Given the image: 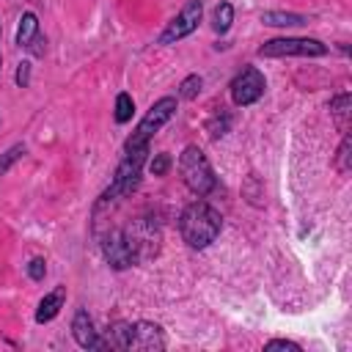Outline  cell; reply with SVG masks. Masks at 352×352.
I'll return each instance as SVG.
<instances>
[{
	"label": "cell",
	"mask_w": 352,
	"mask_h": 352,
	"mask_svg": "<svg viewBox=\"0 0 352 352\" xmlns=\"http://www.w3.org/2000/svg\"><path fill=\"white\" fill-rule=\"evenodd\" d=\"M261 22L270 25V28H294V25H305L308 16L294 14V11H264Z\"/></svg>",
	"instance_id": "obj_15"
},
{
	"label": "cell",
	"mask_w": 352,
	"mask_h": 352,
	"mask_svg": "<svg viewBox=\"0 0 352 352\" xmlns=\"http://www.w3.org/2000/svg\"><path fill=\"white\" fill-rule=\"evenodd\" d=\"M179 173H182L184 187L190 192H195L198 198H206L209 192L217 190V176H214L206 154L198 146H187L179 154Z\"/></svg>",
	"instance_id": "obj_3"
},
{
	"label": "cell",
	"mask_w": 352,
	"mask_h": 352,
	"mask_svg": "<svg viewBox=\"0 0 352 352\" xmlns=\"http://www.w3.org/2000/svg\"><path fill=\"white\" fill-rule=\"evenodd\" d=\"M16 47L19 50H28L30 55L41 58L47 52V38L41 36L38 30V16L33 11H25L19 16V25H16Z\"/></svg>",
	"instance_id": "obj_11"
},
{
	"label": "cell",
	"mask_w": 352,
	"mask_h": 352,
	"mask_svg": "<svg viewBox=\"0 0 352 352\" xmlns=\"http://www.w3.org/2000/svg\"><path fill=\"white\" fill-rule=\"evenodd\" d=\"M25 154H28V146H25V143H14L11 148H6V151L0 154V176H6Z\"/></svg>",
	"instance_id": "obj_18"
},
{
	"label": "cell",
	"mask_w": 352,
	"mask_h": 352,
	"mask_svg": "<svg viewBox=\"0 0 352 352\" xmlns=\"http://www.w3.org/2000/svg\"><path fill=\"white\" fill-rule=\"evenodd\" d=\"M124 234H126V239H129V245H132V253H135L138 264L146 261V258H151V256H157L160 231H157L154 223H148V220H135L132 226L124 228Z\"/></svg>",
	"instance_id": "obj_10"
},
{
	"label": "cell",
	"mask_w": 352,
	"mask_h": 352,
	"mask_svg": "<svg viewBox=\"0 0 352 352\" xmlns=\"http://www.w3.org/2000/svg\"><path fill=\"white\" fill-rule=\"evenodd\" d=\"M102 256L104 261L113 267V270H129L132 264H138L135 253H132V245L124 234V228H110L104 236H102Z\"/></svg>",
	"instance_id": "obj_9"
},
{
	"label": "cell",
	"mask_w": 352,
	"mask_h": 352,
	"mask_svg": "<svg viewBox=\"0 0 352 352\" xmlns=\"http://www.w3.org/2000/svg\"><path fill=\"white\" fill-rule=\"evenodd\" d=\"M14 82H16L19 88H28V85H30V60H22V63L16 66V74H14Z\"/></svg>",
	"instance_id": "obj_25"
},
{
	"label": "cell",
	"mask_w": 352,
	"mask_h": 352,
	"mask_svg": "<svg viewBox=\"0 0 352 352\" xmlns=\"http://www.w3.org/2000/svg\"><path fill=\"white\" fill-rule=\"evenodd\" d=\"M66 302V286H55L52 292H47L41 300H38V308H36V322L44 324V322H52L60 308Z\"/></svg>",
	"instance_id": "obj_13"
},
{
	"label": "cell",
	"mask_w": 352,
	"mask_h": 352,
	"mask_svg": "<svg viewBox=\"0 0 352 352\" xmlns=\"http://www.w3.org/2000/svg\"><path fill=\"white\" fill-rule=\"evenodd\" d=\"M327 44L319 41V38H300V36H283V38H270L258 47V55L261 58H292V55H300V58H322L327 55Z\"/></svg>",
	"instance_id": "obj_6"
},
{
	"label": "cell",
	"mask_w": 352,
	"mask_h": 352,
	"mask_svg": "<svg viewBox=\"0 0 352 352\" xmlns=\"http://www.w3.org/2000/svg\"><path fill=\"white\" fill-rule=\"evenodd\" d=\"M28 275H30V280H44V275H47V261L41 258V256H36V258H30L28 261Z\"/></svg>",
	"instance_id": "obj_22"
},
{
	"label": "cell",
	"mask_w": 352,
	"mask_h": 352,
	"mask_svg": "<svg viewBox=\"0 0 352 352\" xmlns=\"http://www.w3.org/2000/svg\"><path fill=\"white\" fill-rule=\"evenodd\" d=\"M228 126H231V116H228V113H223V116L217 113L214 118H209V121H206V132H209V138H212V140L223 138V135L228 132Z\"/></svg>",
	"instance_id": "obj_20"
},
{
	"label": "cell",
	"mask_w": 352,
	"mask_h": 352,
	"mask_svg": "<svg viewBox=\"0 0 352 352\" xmlns=\"http://www.w3.org/2000/svg\"><path fill=\"white\" fill-rule=\"evenodd\" d=\"M349 113H352V96L346 91L330 99V116H333L338 132H349Z\"/></svg>",
	"instance_id": "obj_14"
},
{
	"label": "cell",
	"mask_w": 352,
	"mask_h": 352,
	"mask_svg": "<svg viewBox=\"0 0 352 352\" xmlns=\"http://www.w3.org/2000/svg\"><path fill=\"white\" fill-rule=\"evenodd\" d=\"M231 22H234V6L228 0H220L212 11V30L223 36V33L231 30Z\"/></svg>",
	"instance_id": "obj_16"
},
{
	"label": "cell",
	"mask_w": 352,
	"mask_h": 352,
	"mask_svg": "<svg viewBox=\"0 0 352 352\" xmlns=\"http://www.w3.org/2000/svg\"><path fill=\"white\" fill-rule=\"evenodd\" d=\"M220 228H223V214L206 201H192L179 214V234L195 250L209 248L220 236Z\"/></svg>",
	"instance_id": "obj_1"
},
{
	"label": "cell",
	"mask_w": 352,
	"mask_h": 352,
	"mask_svg": "<svg viewBox=\"0 0 352 352\" xmlns=\"http://www.w3.org/2000/svg\"><path fill=\"white\" fill-rule=\"evenodd\" d=\"M267 352H275V349H289V352H302V346L297 341H289V338H272L264 344Z\"/></svg>",
	"instance_id": "obj_23"
},
{
	"label": "cell",
	"mask_w": 352,
	"mask_h": 352,
	"mask_svg": "<svg viewBox=\"0 0 352 352\" xmlns=\"http://www.w3.org/2000/svg\"><path fill=\"white\" fill-rule=\"evenodd\" d=\"M107 346L154 352L165 349V333L157 322H113L107 333Z\"/></svg>",
	"instance_id": "obj_2"
},
{
	"label": "cell",
	"mask_w": 352,
	"mask_h": 352,
	"mask_svg": "<svg viewBox=\"0 0 352 352\" xmlns=\"http://www.w3.org/2000/svg\"><path fill=\"white\" fill-rule=\"evenodd\" d=\"M132 113H135V99L126 94V91H121L118 96H116V121L118 124H126V121H132Z\"/></svg>",
	"instance_id": "obj_19"
},
{
	"label": "cell",
	"mask_w": 352,
	"mask_h": 352,
	"mask_svg": "<svg viewBox=\"0 0 352 352\" xmlns=\"http://www.w3.org/2000/svg\"><path fill=\"white\" fill-rule=\"evenodd\" d=\"M0 69H3V55H0Z\"/></svg>",
	"instance_id": "obj_26"
},
{
	"label": "cell",
	"mask_w": 352,
	"mask_h": 352,
	"mask_svg": "<svg viewBox=\"0 0 352 352\" xmlns=\"http://www.w3.org/2000/svg\"><path fill=\"white\" fill-rule=\"evenodd\" d=\"M168 168H170V157H168V154H157V157L148 162V170H151L154 176H165Z\"/></svg>",
	"instance_id": "obj_24"
},
{
	"label": "cell",
	"mask_w": 352,
	"mask_h": 352,
	"mask_svg": "<svg viewBox=\"0 0 352 352\" xmlns=\"http://www.w3.org/2000/svg\"><path fill=\"white\" fill-rule=\"evenodd\" d=\"M176 107H179V102H176V96H160L151 107H148V113L140 118V124L135 126V132L124 140V151H138V148H148V140L176 116Z\"/></svg>",
	"instance_id": "obj_4"
},
{
	"label": "cell",
	"mask_w": 352,
	"mask_h": 352,
	"mask_svg": "<svg viewBox=\"0 0 352 352\" xmlns=\"http://www.w3.org/2000/svg\"><path fill=\"white\" fill-rule=\"evenodd\" d=\"M72 336L82 349H107V338L99 336V330L94 327V319L88 316L85 308H77V314L72 319Z\"/></svg>",
	"instance_id": "obj_12"
},
{
	"label": "cell",
	"mask_w": 352,
	"mask_h": 352,
	"mask_svg": "<svg viewBox=\"0 0 352 352\" xmlns=\"http://www.w3.org/2000/svg\"><path fill=\"white\" fill-rule=\"evenodd\" d=\"M336 168L341 173H349V132H344V138H341V146L336 154Z\"/></svg>",
	"instance_id": "obj_21"
},
{
	"label": "cell",
	"mask_w": 352,
	"mask_h": 352,
	"mask_svg": "<svg viewBox=\"0 0 352 352\" xmlns=\"http://www.w3.org/2000/svg\"><path fill=\"white\" fill-rule=\"evenodd\" d=\"M146 154H148V148L124 151V160L118 162V168H116V173H113L110 187L102 192V204L116 201V198H126V195H132V192L140 187V170H143Z\"/></svg>",
	"instance_id": "obj_5"
},
{
	"label": "cell",
	"mask_w": 352,
	"mask_h": 352,
	"mask_svg": "<svg viewBox=\"0 0 352 352\" xmlns=\"http://www.w3.org/2000/svg\"><path fill=\"white\" fill-rule=\"evenodd\" d=\"M201 88H204V77L201 74H187L182 82H179V99H184V102H192L198 94H201Z\"/></svg>",
	"instance_id": "obj_17"
},
{
	"label": "cell",
	"mask_w": 352,
	"mask_h": 352,
	"mask_svg": "<svg viewBox=\"0 0 352 352\" xmlns=\"http://www.w3.org/2000/svg\"><path fill=\"white\" fill-rule=\"evenodd\" d=\"M231 102L236 104V107H248V104H253V102H258L261 96H264V91H267V80H264V74L256 69V66H245L234 80H231Z\"/></svg>",
	"instance_id": "obj_8"
},
{
	"label": "cell",
	"mask_w": 352,
	"mask_h": 352,
	"mask_svg": "<svg viewBox=\"0 0 352 352\" xmlns=\"http://www.w3.org/2000/svg\"><path fill=\"white\" fill-rule=\"evenodd\" d=\"M201 16H204V3H201V0H187V3L182 6V11H179V14L165 25V30L157 36V44H176V41H182L184 36H190V33L198 28Z\"/></svg>",
	"instance_id": "obj_7"
}]
</instances>
